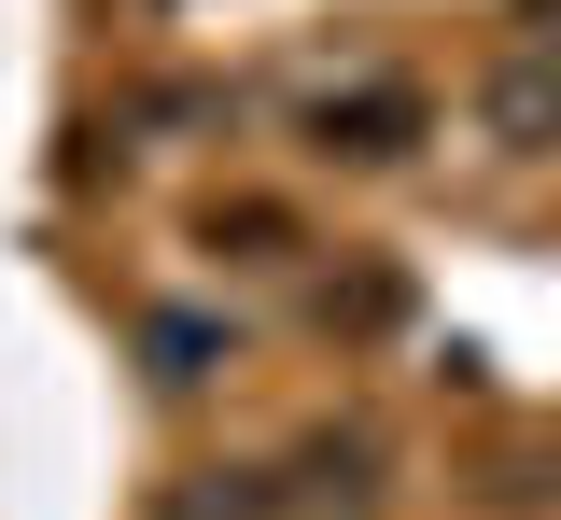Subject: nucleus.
<instances>
[{"label":"nucleus","mask_w":561,"mask_h":520,"mask_svg":"<svg viewBox=\"0 0 561 520\" xmlns=\"http://www.w3.org/2000/svg\"><path fill=\"white\" fill-rule=\"evenodd\" d=\"M309 142H323V155H351V169H393V155L421 142V84H393V71L323 84V99H309Z\"/></svg>","instance_id":"1"},{"label":"nucleus","mask_w":561,"mask_h":520,"mask_svg":"<svg viewBox=\"0 0 561 520\" xmlns=\"http://www.w3.org/2000/svg\"><path fill=\"white\" fill-rule=\"evenodd\" d=\"M478 127L505 155H561V57H505V71L478 84Z\"/></svg>","instance_id":"2"},{"label":"nucleus","mask_w":561,"mask_h":520,"mask_svg":"<svg viewBox=\"0 0 561 520\" xmlns=\"http://www.w3.org/2000/svg\"><path fill=\"white\" fill-rule=\"evenodd\" d=\"M140 352H154V380L183 394V380L239 366V324H210V309H154V324H140Z\"/></svg>","instance_id":"3"},{"label":"nucleus","mask_w":561,"mask_h":520,"mask_svg":"<svg viewBox=\"0 0 561 520\" xmlns=\"http://www.w3.org/2000/svg\"><path fill=\"white\" fill-rule=\"evenodd\" d=\"M169 520H295V507H280V478H267V464H210V478H197Z\"/></svg>","instance_id":"4"}]
</instances>
